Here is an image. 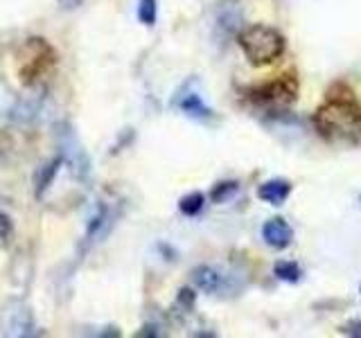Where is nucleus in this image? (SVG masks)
I'll list each match as a JSON object with an SVG mask.
<instances>
[{
  "instance_id": "f257e3e1",
  "label": "nucleus",
  "mask_w": 361,
  "mask_h": 338,
  "mask_svg": "<svg viewBox=\"0 0 361 338\" xmlns=\"http://www.w3.org/2000/svg\"><path fill=\"white\" fill-rule=\"evenodd\" d=\"M312 122L325 142L341 146L361 142V104L345 84H334L327 90Z\"/></svg>"
},
{
  "instance_id": "f03ea898",
  "label": "nucleus",
  "mask_w": 361,
  "mask_h": 338,
  "mask_svg": "<svg viewBox=\"0 0 361 338\" xmlns=\"http://www.w3.org/2000/svg\"><path fill=\"white\" fill-rule=\"evenodd\" d=\"M237 45L242 48L246 61L255 68H264L276 63L287 50L285 37L271 25H248L237 34Z\"/></svg>"
},
{
  "instance_id": "7ed1b4c3",
  "label": "nucleus",
  "mask_w": 361,
  "mask_h": 338,
  "mask_svg": "<svg viewBox=\"0 0 361 338\" xmlns=\"http://www.w3.org/2000/svg\"><path fill=\"white\" fill-rule=\"evenodd\" d=\"M246 95L255 106H262L269 111L287 108L298 97V79L291 73L280 75L276 79H269V82H264V84L251 86L246 90Z\"/></svg>"
},
{
  "instance_id": "20e7f679",
  "label": "nucleus",
  "mask_w": 361,
  "mask_h": 338,
  "mask_svg": "<svg viewBox=\"0 0 361 338\" xmlns=\"http://www.w3.org/2000/svg\"><path fill=\"white\" fill-rule=\"evenodd\" d=\"M0 334L9 338H27L39 334L34 313L23 300H9L3 307V311H0Z\"/></svg>"
},
{
  "instance_id": "39448f33",
  "label": "nucleus",
  "mask_w": 361,
  "mask_h": 338,
  "mask_svg": "<svg viewBox=\"0 0 361 338\" xmlns=\"http://www.w3.org/2000/svg\"><path fill=\"white\" fill-rule=\"evenodd\" d=\"M116 217H118V214L113 212V208L109 206V203H99L95 214L88 219L84 239H82V244H79V251L86 253L88 248H93L97 242H102V237H104L113 228V223H116Z\"/></svg>"
},
{
  "instance_id": "423d86ee",
  "label": "nucleus",
  "mask_w": 361,
  "mask_h": 338,
  "mask_svg": "<svg viewBox=\"0 0 361 338\" xmlns=\"http://www.w3.org/2000/svg\"><path fill=\"white\" fill-rule=\"evenodd\" d=\"M262 239L267 246L276 248V251H282V248H287L291 244L293 230L282 217H274L262 225Z\"/></svg>"
},
{
  "instance_id": "0eeeda50",
  "label": "nucleus",
  "mask_w": 361,
  "mask_h": 338,
  "mask_svg": "<svg viewBox=\"0 0 361 338\" xmlns=\"http://www.w3.org/2000/svg\"><path fill=\"white\" fill-rule=\"evenodd\" d=\"M192 282L197 284V289H201L203 293H210V296H217V293L226 289V275L208 264L197 266L192 270Z\"/></svg>"
},
{
  "instance_id": "6e6552de",
  "label": "nucleus",
  "mask_w": 361,
  "mask_h": 338,
  "mask_svg": "<svg viewBox=\"0 0 361 338\" xmlns=\"http://www.w3.org/2000/svg\"><path fill=\"white\" fill-rule=\"evenodd\" d=\"M63 163H66V158H63V154H59L56 158H50L48 163H43V165L37 169V174H34V196H37V199H43V194H45V192L50 189V185L54 183V178L59 176Z\"/></svg>"
},
{
  "instance_id": "1a4fd4ad",
  "label": "nucleus",
  "mask_w": 361,
  "mask_h": 338,
  "mask_svg": "<svg viewBox=\"0 0 361 338\" xmlns=\"http://www.w3.org/2000/svg\"><path fill=\"white\" fill-rule=\"evenodd\" d=\"M291 194V183L289 180H282V178H274V180H267L257 187V196L262 199L269 206H282Z\"/></svg>"
},
{
  "instance_id": "9d476101",
  "label": "nucleus",
  "mask_w": 361,
  "mask_h": 338,
  "mask_svg": "<svg viewBox=\"0 0 361 338\" xmlns=\"http://www.w3.org/2000/svg\"><path fill=\"white\" fill-rule=\"evenodd\" d=\"M178 108L185 113V115H190V118H197V120H206V118H212V111L203 104V99L197 95V93H188V95H183L178 101Z\"/></svg>"
},
{
  "instance_id": "9b49d317",
  "label": "nucleus",
  "mask_w": 361,
  "mask_h": 338,
  "mask_svg": "<svg viewBox=\"0 0 361 338\" xmlns=\"http://www.w3.org/2000/svg\"><path fill=\"white\" fill-rule=\"evenodd\" d=\"M203 203H206V196H203L201 192H192V194L178 201V210L183 212L185 217H197V214L203 210Z\"/></svg>"
},
{
  "instance_id": "f8f14e48",
  "label": "nucleus",
  "mask_w": 361,
  "mask_h": 338,
  "mask_svg": "<svg viewBox=\"0 0 361 338\" xmlns=\"http://www.w3.org/2000/svg\"><path fill=\"white\" fill-rule=\"evenodd\" d=\"M138 20L147 27H154L158 20V3L156 0H138Z\"/></svg>"
},
{
  "instance_id": "ddd939ff",
  "label": "nucleus",
  "mask_w": 361,
  "mask_h": 338,
  "mask_svg": "<svg viewBox=\"0 0 361 338\" xmlns=\"http://www.w3.org/2000/svg\"><path fill=\"white\" fill-rule=\"evenodd\" d=\"M237 192H240V183H237V180H224V183L214 185V189L210 192V199L214 203H226V201H231Z\"/></svg>"
},
{
  "instance_id": "4468645a",
  "label": "nucleus",
  "mask_w": 361,
  "mask_h": 338,
  "mask_svg": "<svg viewBox=\"0 0 361 338\" xmlns=\"http://www.w3.org/2000/svg\"><path fill=\"white\" fill-rule=\"evenodd\" d=\"M274 273L276 277H280L282 282H289V284H293V282H298L300 275H302V270L298 264H293V262H278L274 266Z\"/></svg>"
},
{
  "instance_id": "2eb2a0df",
  "label": "nucleus",
  "mask_w": 361,
  "mask_h": 338,
  "mask_svg": "<svg viewBox=\"0 0 361 338\" xmlns=\"http://www.w3.org/2000/svg\"><path fill=\"white\" fill-rule=\"evenodd\" d=\"M11 234H14V221L7 212H0V246L9 244Z\"/></svg>"
},
{
  "instance_id": "dca6fc26",
  "label": "nucleus",
  "mask_w": 361,
  "mask_h": 338,
  "mask_svg": "<svg viewBox=\"0 0 361 338\" xmlns=\"http://www.w3.org/2000/svg\"><path fill=\"white\" fill-rule=\"evenodd\" d=\"M343 334H348V336H355V338H361V318H357V320H350L348 325H343V330H341Z\"/></svg>"
},
{
  "instance_id": "f3484780",
  "label": "nucleus",
  "mask_w": 361,
  "mask_h": 338,
  "mask_svg": "<svg viewBox=\"0 0 361 338\" xmlns=\"http://www.w3.org/2000/svg\"><path fill=\"white\" fill-rule=\"evenodd\" d=\"M56 3L61 5V9H66V11H73V9H79L84 5V0H56Z\"/></svg>"
}]
</instances>
